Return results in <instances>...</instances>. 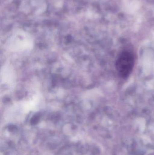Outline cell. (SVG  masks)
<instances>
[{
	"label": "cell",
	"instance_id": "1",
	"mask_svg": "<svg viewBox=\"0 0 154 155\" xmlns=\"http://www.w3.org/2000/svg\"><path fill=\"white\" fill-rule=\"evenodd\" d=\"M5 46L7 50L10 51L24 52L33 49V41L28 34L24 32H18L8 39Z\"/></svg>",
	"mask_w": 154,
	"mask_h": 155
},
{
	"label": "cell",
	"instance_id": "2",
	"mask_svg": "<svg viewBox=\"0 0 154 155\" xmlns=\"http://www.w3.org/2000/svg\"><path fill=\"white\" fill-rule=\"evenodd\" d=\"M135 57L133 53L123 51L121 53L116 63L118 73L123 78H127L131 74L135 64Z\"/></svg>",
	"mask_w": 154,
	"mask_h": 155
},
{
	"label": "cell",
	"instance_id": "3",
	"mask_svg": "<svg viewBox=\"0 0 154 155\" xmlns=\"http://www.w3.org/2000/svg\"><path fill=\"white\" fill-rule=\"evenodd\" d=\"M14 73L11 68L8 66L4 67L3 70L1 72V81H3L4 84L11 85L14 81Z\"/></svg>",
	"mask_w": 154,
	"mask_h": 155
}]
</instances>
